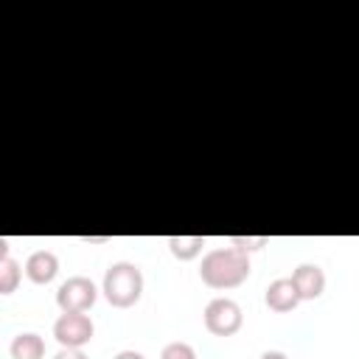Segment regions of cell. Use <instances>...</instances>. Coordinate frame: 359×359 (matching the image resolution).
Listing matches in <instances>:
<instances>
[{"label": "cell", "mask_w": 359, "mask_h": 359, "mask_svg": "<svg viewBox=\"0 0 359 359\" xmlns=\"http://www.w3.org/2000/svg\"><path fill=\"white\" fill-rule=\"evenodd\" d=\"M199 278L210 289H236L250 278V255L236 247H216L202 255Z\"/></svg>", "instance_id": "1"}, {"label": "cell", "mask_w": 359, "mask_h": 359, "mask_svg": "<svg viewBox=\"0 0 359 359\" xmlns=\"http://www.w3.org/2000/svg\"><path fill=\"white\" fill-rule=\"evenodd\" d=\"M101 292L107 297L109 306L115 309H129L140 300L143 294V272L137 264L132 261H115L107 266L104 272V283H101Z\"/></svg>", "instance_id": "2"}, {"label": "cell", "mask_w": 359, "mask_h": 359, "mask_svg": "<svg viewBox=\"0 0 359 359\" xmlns=\"http://www.w3.org/2000/svg\"><path fill=\"white\" fill-rule=\"evenodd\" d=\"M202 320H205V328L213 334V337H233L241 323H244V311L236 300L230 297H213L205 311H202Z\"/></svg>", "instance_id": "3"}, {"label": "cell", "mask_w": 359, "mask_h": 359, "mask_svg": "<svg viewBox=\"0 0 359 359\" xmlns=\"http://www.w3.org/2000/svg\"><path fill=\"white\" fill-rule=\"evenodd\" d=\"M95 334L93 320L84 311H62L53 323V337L62 348H84Z\"/></svg>", "instance_id": "4"}, {"label": "cell", "mask_w": 359, "mask_h": 359, "mask_svg": "<svg viewBox=\"0 0 359 359\" xmlns=\"http://www.w3.org/2000/svg\"><path fill=\"white\" fill-rule=\"evenodd\" d=\"M95 297H98V289L84 275H73L56 289V306L62 311H87L93 309Z\"/></svg>", "instance_id": "5"}, {"label": "cell", "mask_w": 359, "mask_h": 359, "mask_svg": "<svg viewBox=\"0 0 359 359\" xmlns=\"http://www.w3.org/2000/svg\"><path fill=\"white\" fill-rule=\"evenodd\" d=\"M25 275H28V280L31 283H36V286H45V283H50L56 275H59V258H56V252H50V250H34L28 258H25Z\"/></svg>", "instance_id": "6"}, {"label": "cell", "mask_w": 359, "mask_h": 359, "mask_svg": "<svg viewBox=\"0 0 359 359\" xmlns=\"http://www.w3.org/2000/svg\"><path fill=\"white\" fill-rule=\"evenodd\" d=\"M292 283H294L300 300H317L325 292V272L317 264H300L292 272Z\"/></svg>", "instance_id": "7"}, {"label": "cell", "mask_w": 359, "mask_h": 359, "mask_svg": "<svg viewBox=\"0 0 359 359\" xmlns=\"http://www.w3.org/2000/svg\"><path fill=\"white\" fill-rule=\"evenodd\" d=\"M264 300H266V306H269L272 311L286 314V311H292V309L300 303V294H297L292 278H275V280L266 286Z\"/></svg>", "instance_id": "8"}, {"label": "cell", "mask_w": 359, "mask_h": 359, "mask_svg": "<svg viewBox=\"0 0 359 359\" xmlns=\"http://www.w3.org/2000/svg\"><path fill=\"white\" fill-rule=\"evenodd\" d=\"M8 353H11V359H42L45 356V339L34 331L17 334L8 345Z\"/></svg>", "instance_id": "9"}, {"label": "cell", "mask_w": 359, "mask_h": 359, "mask_svg": "<svg viewBox=\"0 0 359 359\" xmlns=\"http://www.w3.org/2000/svg\"><path fill=\"white\" fill-rule=\"evenodd\" d=\"M202 247H205V236H168V250L180 261L196 258L202 252Z\"/></svg>", "instance_id": "10"}, {"label": "cell", "mask_w": 359, "mask_h": 359, "mask_svg": "<svg viewBox=\"0 0 359 359\" xmlns=\"http://www.w3.org/2000/svg\"><path fill=\"white\" fill-rule=\"evenodd\" d=\"M20 275H22V269L11 255L0 258V294H11L20 283Z\"/></svg>", "instance_id": "11"}, {"label": "cell", "mask_w": 359, "mask_h": 359, "mask_svg": "<svg viewBox=\"0 0 359 359\" xmlns=\"http://www.w3.org/2000/svg\"><path fill=\"white\" fill-rule=\"evenodd\" d=\"M266 244H269L266 236H230V247H236L241 252H255V250H261Z\"/></svg>", "instance_id": "12"}, {"label": "cell", "mask_w": 359, "mask_h": 359, "mask_svg": "<svg viewBox=\"0 0 359 359\" xmlns=\"http://www.w3.org/2000/svg\"><path fill=\"white\" fill-rule=\"evenodd\" d=\"M160 359H196V351L188 345V342H168L163 351H160Z\"/></svg>", "instance_id": "13"}, {"label": "cell", "mask_w": 359, "mask_h": 359, "mask_svg": "<svg viewBox=\"0 0 359 359\" xmlns=\"http://www.w3.org/2000/svg\"><path fill=\"white\" fill-rule=\"evenodd\" d=\"M53 359H87V353L81 348H62Z\"/></svg>", "instance_id": "14"}, {"label": "cell", "mask_w": 359, "mask_h": 359, "mask_svg": "<svg viewBox=\"0 0 359 359\" xmlns=\"http://www.w3.org/2000/svg\"><path fill=\"white\" fill-rule=\"evenodd\" d=\"M112 359H146L140 351H121V353H115Z\"/></svg>", "instance_id": "15"}, {"label": "cell", "mask_w": 359, "mask_h": 359, "mask_svg": "<svg viewBox=\"0 0 359 359\" xmlns=\"http://www.w3.org/2000/svg\"><path fill=\"white\" fill-rule=\"evenodd\" d=\"M261 359H289L283 351H266V353H261Z\"/></svg>", "instance_id": "16"}]
</instances>
